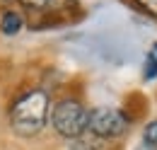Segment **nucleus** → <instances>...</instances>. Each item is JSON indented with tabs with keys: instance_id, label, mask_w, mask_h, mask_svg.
Returning <instances> with one entry per match:
<instances>
[{
	"instance_id": "nucleus-12",
	"label": "nucleus",
	"mask_w": 157,
	"mask_h": 150,
	"mask_svg": "<svg viewBox=\"0 0 157 150\" xmlns=\"http://www.w3.org/2000/svg\"><path fill=\"white\" fill-rule=\"evenodd\" d=\"M2 2H5V0H0V5H2Z\"/></svg>"
},
{
	"instance_id": "nucleus-6",
	"label": "nucleus",
	"mask_w": 157,
	"mask_h": 150,
	"mask_svg": "<svg viewBox=\"0 0 157 150\" xmlns=\"http://www.w3.org/2000/svg\"><path fill=\"white\" fill-rule=\"evenodd\" d=\"M145 140L157 145V121H152V124H147V126H145Z\"/></svg>"
},
{
	"instance_id": "nucleus-9",
	"label": "nucleus",
	"mask_w": 157,
	"mask_h": 150,
	"mask_svg": "<svg viewBox=\"0 0 157 150\" xmlns=\"http://www.w3.org/2000/svg\"><path fill=\"white\" fill-rule=\"evenodd\" d=\"M46 5H56V7H65V5H70V0H48Z\"/></svg>"
},
{
	"instance_id": "nucleus-8",
	"label": "nucleus",
	"mask_w": 157,
	"mask_h": 150,
	"mask_svg": "<svg viewBox=\"0 0 157 150\" xmlns=\"http://www.w3.org/2000/svg\"><path fill=\"white\" fill-rule=\"evenodd\" d=\"M24 5H29V7H44L48 0H22Z\"/></svg>"
},
{
	"instance_id": "nucleus-4",
	"label": "nucleus",
	"mask_w": 157,
	"mask_h": 150,
	"mask_svg": "<svg viewBox=\"0 0 157 150\" xmlns=\"http://www.w3.org/2000/svg\"><path fill=\"white\" fill-rule=\"evenodd\" d=\"M0 29H2V34H17L22 29V17L17 15V12H5L2 15V19H0Z\"/></svg>"
},
{
	"instance_id": "nucleus-10",
	"label": "nucleus",
	"mask_w": 157,
	"mask_h": 150,
	"mask_svg": "<svg viewBox=\"0 0 157 150\" xmlns=\"http://www.w3.org/2000/svg\"><path fill=\"white\" fill-rule=\"evenodd\" d=\"M136 150H157V145H155V143H147V140H145V143H140Z\"/></svg>"
},
{
	"instance_id": "nucleus-1",
	"label": "nucleus",
	"mask_w": 157,
	"mask_h": 150,
	"mask_svg": "<svg viewBox=\"0 0 157 150\" xmlns=\"http://www.w3.org/2000/svg\"><path fill=\"white\" fill-rule=\"evenodd\" d=\"M46 116H48V94L34 90L24 94L22 99H17V104L12 107V114H10V121L20 136H34L44 128Z\"/></svg>"
},
{
	"instance_id": "nucleus-2",
	"label": "nucleus",
	"mask_w": 157,
	"mask_h": 150,
	"mask_svg": "<svg viewBox=\"0 0 157 150\" xmlns=\"http://www.w3.org/2000/svg\"><path fill=\"white\" fill-rule=\"evenodd\" d=\"M87 119L90 114L85 112V107L75 102V99H63L53 107V114H51V121H53V128L65 136V138H78L85 133L87 128Z\"/></svg>"
},
{
	"instance_id": "nucleus-3",
	"label": "nucleus",
	"mask_w": 157,
	"mask_h": 150,
	"mask_svg": "<svg viewBox=\"0 0 157 150\" xmlns=\"http://www.w3.org/2000/svg\"><path fill=\"white\" fill-rule=\"evenodd\" d=\"M87 128L99 136V138H116L128 128V119L118 109H111V107H97L90 112V119H87Z\"/></svg>"
},
{
	"instance_id": "nucleus-11",
	"label": "nucleus",
	"mask_w": 157,
	"mask_h": 150,
	"mask_svg": "<svg viewBox=\"0 0 157 150\" xmlns=\"http://www.w3.org/2000/svg\"><path fill=\"white\" fill-rule=\"evenodd\" d=\"M152 53H155V56H157V44H155V46H152Z\"/></svg>"
},
{
	"instance_id": "nucleus-7",
	"label": "nucleus",
	"mask_w": 157,
	"mask_h": 150,
	"mask_svg": "<svg viewBox=\"0 0 157 150\" xmlns=\"http://www.w3.org/2000/svg\"><path fill=\"white\" fill-rule=\"evenodd\" d=\"M143 10H147L150 15H157V0H136Z\"/></svg>"
},
{
	"instance_id": "nucleus-5",
	"label": "nucleus",
	"mask_w": 157,
	"mask_h": 150,
	"mask_svg": "<svg viewBox=\"0 0 157 150\" xmlns=\"http://www.w3.org/2000/svg\"><path fill=\"white\" fill-rule=\"evenodd\" d=\"M155 75H157V56L150 53L145 61V77H155Z\"/></svg>"
}]
</instances>
